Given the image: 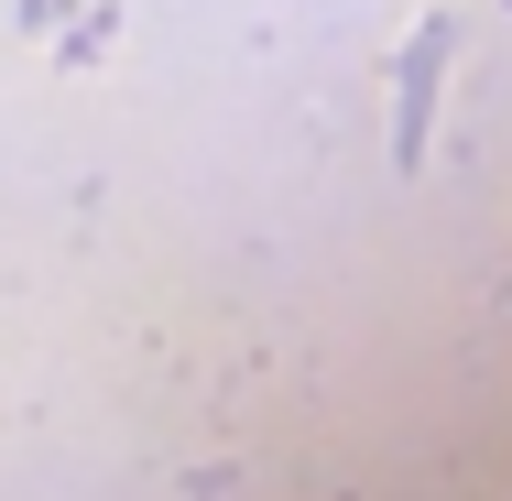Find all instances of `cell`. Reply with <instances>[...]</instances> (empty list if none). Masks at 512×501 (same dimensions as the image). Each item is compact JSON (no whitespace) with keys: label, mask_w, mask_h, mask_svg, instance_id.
Wrapping results in <instances>:
<instances>
[{"label":"cell","mask_w":512,"mask_h":501,"mask_svg":"<svg viewBox=\"0 0 512 501\" xmlns=\"http://www.w3.org/2000/svg\"><path fill=\"white\" fill-rule=\"evenodd\" d=\"M436 66H447V22H425L414 55H404V153H425V77Z\"/></svg>","instance_id":"cell-1"}]
</instances>
